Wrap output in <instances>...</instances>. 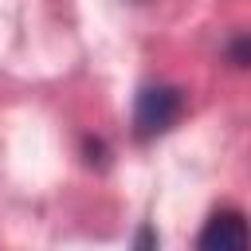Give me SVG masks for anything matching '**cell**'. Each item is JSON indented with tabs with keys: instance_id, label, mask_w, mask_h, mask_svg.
<instances>
[{
	"instance_id": "1",
	"label": "cell",
	"mask_w": 251,
	"mask_h": 251,
	"mask_svg": "<svg viewBox=\"0 0 251 251\" xmlns=\"http://www.w3.org/2000/svg\"><path fill=\"white\" fill-rule=\"evenodd\" d=\"M184 114V90L180 86H169V82H157V86H145L137 94V106H133V137L137 141H153L161 133H169Z\"/></svg>"
},
{
	"instance_id": "2",
	"label": "cell",
	"mask_w": 251,
	"mask_h": 251,
	"mask_svg": "<svg viewBox=\"0 0 251 251\" xmlns=\"http://www.w3.org/2000/svg\"><path fill=\"white\" fill-rule=\"evenodd\" d=\"M196 247H204V251H212V247H231V251H243L247 247V220H243V212H231V208H224V212H216L208 224H204V231L196 235Z\"/></svg>"
},
{
	"instance_id": "3",
	"label": "cell",
	"mask_w": 251,
	"mask_h": 251,
	"mask_svg": "<svg viewBox=\"0 0 251 251\" xmlns=\"http://www.w3.org/2000/svg\"><path fill=\"white\" fill-rule=\"evenodd\" d=\"M227 55H231L235 67H247V63H251V43H247V35H235L231 47H227Z\"/></svg>"
},
{
	"instance_id": "4",
	"label": "cell",
	"mask_w": 251,
	"mask_h": 251,
	"mask_svg": "<svg viewBox=\"0 0 251 251\" xmlns=\"http://www.w3.org/2000/svg\"><path fill=\"white\" fill-rule=\"evenodd\" d=\"M82 153H86V165H98V169L106 165V145H102L98 137H86V141H82Z\"/></svg>"
},
{
	"instance_id": "5",
	"label": "cell",
	"mask_w": 251,
	"mask_h": 251,
	"mask_svg": "<svg viewBox=\"0 0 251 251\" xmlns=\"http://www.w3.org/2000/svg\"><path fill=\"white\" fill-rule=\"evenodd\" d=\"M137 247H157V231H153V227H141V235H137Z\"/></svg>"
}]
</instances>
